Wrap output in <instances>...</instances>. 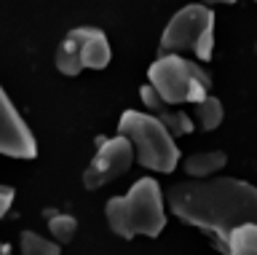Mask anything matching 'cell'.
I'll return each mask as SVG.
<instances>
[{"label": "cell", "instance_id": "6da1fadb", "mask_svg": "<svg viewBox=\"0 0 257 255\" xmlns=\"http://www.w3.org/2000/svg\"><path fill=\"white\" fill-rule=\"evenodd\" d=\"M172 215L182 223L209 231L228 244L230 234L241 226H257V186L236 178H206L185 180L172 186L166 196Z\"/></svg>", "mask_w": 257, "mask_h": 255}, {"label": "cell", "instance_id": "7a4b0ae2", "mask_svg": "<svg viewBox=\"0 0 257 255\" xmlns=\"http://www.w3.org/2000/svg\"><path fill=\"white\" fill-rule=\"evenodd\" d=\"M104 218L112 234L120 239L158 236L166 228V196L156 178H140L128 194L107 199Z\"/></svg>", "mask_w": 257, "mask_h": 255}, {"label": "cell", "instance_id": "3957f363", "mask_svg": "<svg viewBox=\"0 0 257 255\" xmlns=\"http://www.w3.org/2000/svg\"><path fill=\"white\" fill-rule=\"evenodd\" d=\"M118 134L132 140V145L137 150V161L150 172L169 175L177 169V164L182 158L174 134L153 113H142V110H126V113H120Z\"/></svg>", "mask_w": 257, "mask_h": 255}, {"label": "cell", "instance_id": "277c9868", "mask_svg": "<svg viewBox=\"0 0 257 255\" xmlns=\"http://www.w3.org/2000/svg\"><path fill=\"white\" fill-rule=\"evenodd\" d=\"M148 81L161 92L169 105H196L209 97L212 75L204 70V65L193 62L182 54H158V59L148 70Z\"/></svg>", "mask_w": 257, "mask_h": 255}, {"label": "cell", "instance_id": "5b68a950", "mask_svg": "<svg viewBox=\"0 0 257 255\" xmlns=\"http://www.w3.org/2000/svg\"><path fill=\"white\" fill-rule=\"evenodd\" d=\"M214 51V14L204 3L182 6L161 33V54H193L209 62Z\"/></svg>", "mask_w": 257, "mask_h": 255}, {"label": "cell", "instance_id": "8992f818", "mask_svg": "<svg viewBox=\"0 0 257 255\" xmlns=\"http://www.w3.org/2000/svg\"><path fill=\"white\" fill-rule=\"evenodd\" d=\"M137 158V150L132 145V140L123 137V134H115V137L104 140L99 150L94 153V158L88 161L86 172H83V186L88 191H96L107 183L118 180L120 175H126L132 169Z\"/></svg>", "mask_w": 257, "mask_h": 255}, {"label": "cell", "instance_id": "52a82bcc", "mask_svg": "<svg viewBox=\"0 0 257 255\" xmlns=\"http://www.w3.org/2000/svg\"><path fill=\"white\" fill-rule=\"evenodd\" d=\"M0 150L11 158H35L38 142L35 134L16 110V105L8 97V92L0 94Z\"/></svg>", "mask_w": 257, "mask_h": 255}, {"label": "cell", "instance_id": "ba28073f", "mask_svg": "<svg viewBox=\"0 0 257 255\" xmlns=\"http://www.w3.org/2000/svg\"><path fill=\"white\" fill-rule=\"evenodd\" d=\"M70 38H75L83 51V65L88 70H104L112 59V49L107 35L99 27H75L70 30Z\"/></svg>", "mask_w": 257, "mask_h": 255}, {"label": "cell", "instance_id": "9c48e42d", "mask_svg": "<svg viewBox=\"0 0 257 255\" xmlns=\"http://www.w3.org/2000/svg\"><path fill=\"white\" fill-rule=\"evenodd\" d=\"M225 164H228L225 150H196L182 161V169L196 180H206V178H214L217 172H222Z\"/></svg>", "mask_w": 257, "mask_h": 255}, {"label": "cell", "instance_id": "30bf717a", "mask_svg": "<svg viewBox=\"0 0 257 255\" xmlns=\"http://www.w3.org/2000/svg\"><path fill=\"white\" fill-rule=\"evenodd\" d=\"M54 65L59 70L62 75H78L80 70H83V51H80V43L75 38H64V41L56 46V57H54Z\"/></svg>", "mask_w": 257, "mask_h": 255}, {"label": "cell", "instance_id": "8fae6325", "mask_svg": "<svg viewBox=\"0 0 257 255\" xmlns=\"http://www.w3.org/2000/svg\"><path fill=\"white\" fill-rule=\"evenodd\" d=\"M193 116H196L198 129L214 132L217 126L222 124V118H225V108H222V102H220V100L209 94L206 100H201V102H196V105H193Z\"/></svg>", "mask_w": 257, "mask_h": 255}, {"label": "cell", "instance_id": "7c38bea8", "mask_svg": "<svg viewBox=\"0 0 257 255\" xmlns=\"http://www.w3.org/2000/svg\"><path fill=\"white\" fill-rule=\"evenodd\" d=\"M19 250L22 255H59L62 244L56 239H48L38 231H22L19 236Z\"/></svg>", "mask_w": 257, "mask_h": 255}, {"label": "cell", "instance_id": "4fadbf2b", "mask_svg": "<svg viewBox=\"0 0 257 255\" xmlns=\"http://www.w3.org/2000/svg\"><path fill=\"white\" fill-rule=\"evenodd\" d=\"M225 252L228 255H257V226L254 223L233 231L228 244H225Z\"/></svg>", "mask_w": 257, "mask_h": 255}, {"label": "cell", "instance_id": "5bb4252c", "mask_svg": "<svg viewBox=\"0 0 257 255\" xmlns=\"http://www.w3.org/2000/svg\"><path fill=\"white\" fill-rule=\"evenodd\" d=\"M48 234H51L59 244H67L78 234V220L67 212H54L51 218H48Z\"/></svg>", "mask_w": 257, "mask_h": 255}, {"label": "cell", "instance_id": "9a60e30c", "mask_svg": "<svg viewBox=\"0 0 257 255\" xmlns=\"http://www.w3.org/2000/svg\"><path fill=\"white\" fill-rule=\"evenodd\" d=\"M158 118L166 124V129L172 132L174 137H182V134H190V132H193V118L185 113V110L166 108L164 113H158Z\"/></svg>", "mask_w": 257, "mask_h": 255}, {"label": "cell", "instance_id": "2e32d148", "mask_svg": "<svg viewBox=\"0 0 257 255\" xmlns=\"http://www.w3.org/2000/svg\"><path fill=\"white\" fill-rule=\"evenodd\" d=\"M140 100H142V105L148 108V113H153V116H158V113H164V110L169 108V102L161 97V92L156 89V86H153L150 81L142 86L140 89Z\"/></svg>", "mask_w": 257, "mask_h": 255}, {"label": "cell", "instance_id": "e0dca14e", "mask_svg": "<svg viewBox=\"0 0 257 255\" xmlns=\"http://www.w3.org/2000/svg\"><path fill=\"white\" fill-rule=\"evenodd\" d=\"M11 204H14V188L3 186V188H0V215L11 212Z\"/></svg>", "mask_w": 257, "mask_h": 255}, {"label": "cell", "instance_id": "ac0fdd59", "mask_svg": "<svg viewBox=\"0 0 257 255\" xmlns=\"http://www.w3.org/2000/svg\"><path fill=\"white\" fill-rule=\"evenodd\" d=\"M204 6H230V3H236V0H201Z\"/></svg>", "mask_w": 257, "mask_h": 255}, {"label": "cell", "instance_id": "d6986e66", "mask_svg": "<svg viewBox=\"0 0 257 255\" xmlns=\"http://www.w3.org/2000/svg\"><path fill=\"white\" fill-rule=\"evenodd\" d=\"M254 54H257V43H254Z\"/></svg>", "mask_w": 257, "mask_h": 255}, {"label": "cell", "instance_id": "ffe728a7", "mask_svg": "<svg viewBox=\"0 0 257 255\" xmlns=\"http://www.w3.org/2000/svg\"><path fill=\"white\" fill-rule=\"evenodd\" d=\"M254 3H257V0H254Z\"/></svg>", "mask_w": 257, "mask_h": 255}]
</instances>
